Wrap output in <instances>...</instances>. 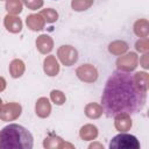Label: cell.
<instances>
[{
	"mask_svg": "<svg viewBox=\"0 0 149 149\" xmlns=\"http://www.w3.org/2000/svg\"><path fill=\"white\" fill-rule=\"evenodd\" d=\"M147 88L140 85L134 74L116 70L107 79L101 95V107L107 118L118 114L139 113L146 105Z\"/></svg>",
	"mask_w": 149,
	"mask_h": 149,
	"instance_id": "cell-1",
	"label": "cell"
},
{
	"mask_svg": "<svg viewBox=\"0 0 149 149\" xmlns=\"http://www.w3.org/2000/svg\"><path fill=\"white\" fill-rule=\"evenodd\" d=\"M34 139L23 126L10 123L0 132V148L2 149H31Z\"/></svg>",
	"mask_w": 149,
	"mask_h": 149,
	"instance_id": "cell-2",
	"label": "cell"
},
{
	"mask_svg": "<svg viewBox=\"0 0 149 149\" xmlns=\"http://www.w3.org/2000/svg\"><path fill=\"white\" fill-rule=\"evenodd\" d=\"M109 148L111 149H140V142L134 135L121 133L111 140Z\"/></svg>",
	"mask_w": 149,
	"mask_h": 149,
	"instance_id": "cell-3",
	"label": "cell"
},
{
	"mask_svg": "<svg viewBox=\"0 0 149 149\" xmlns=\"http://www.w3.org/2000/svg\"><path fill=\"white\" fill-rule=\"evenodd\" d=\"M57 55H58L59 61H61L64 65H66V66L73 65V64L77 62V59H78V52H77V50H76L73 47H71V45H62V47L58 49Z\"/></svg>",
	"mask_w": 149,
	"mask_h": 149,
	"instance_id": "cell-4",
	"label": "cell"
},
{
	"mask_svg": "<svg viewBox=\"0 0 149 149\" xmlns=\"http://www.w3.org/2000/svg\"><path fill=\"white\" fill-rule=\"evenodd\" d=\"M21 105L17 102H9L1 107L0 109V119L2 121H12L20 116L21 114Z\"/></svg>",
	"mask_w": 149,
	"mask_h": 149,
	"instance_id": "cell-5",
	"label": "cell"
},
{
	"mask_svg": "<svg viewBox=\"0 0 149 149\" xmlns=\"http://www.w3.org/2000/svg\"><path fill=\"white\" fill-rule=\"evenodd\" d=\"M76 74L77 77L85 81V83H93L97 80L98 78V71L97 69L91 65V64H84V65H80L77 71H76Z\"/></svg>",
	"mask_w": 149,
	"mask_h": 149,
	"instance_id": "cell-6",
	"label": "cell"
},
{
	"mask_svg": "<svg viewBox=\"0 0 149 149\" xmlns=\"http://www.w3.org/2000/svg\"><path fill=\"white\" fill-rule=\"evenodd\" d=\"M137 63H139L137 56L134 52H130V54H127L125 56L119 57L116 61V66H118V70L129 72L137 66Z\"/></svg>",
	"mask_w": 149,
	"mask_h": 149,
	"instance_id": "cell-7",
	"label": "cell"
},
{
	"mask_svg": "<svg viewBox=\"0 0 149 149\" xmlns=\"http://www.w3.org/2000/svg\"><path fill=\"white\" fill-rule=\"evenodd\" d=\"M3 24L6 27V29L10 33H20L21 29H22V21L20 20V17L13 15V14H7L5 16V20H3Z\"/></svg>",
	"mask_w": 149,
	"mask_h": 149,
	"instance_id": "cell-8",
	"label": "cell"
},
{
	"mask_svg": "<svg viewBox=\"0 0 149 149\" xmlns=\"http://www.w3.org/2000/svg\"><path fill=\"white\" fill-rule=\"evenodd\" d=\"M36 47L41 54H48L52 50L54 41L49 35H41L36 40Z\"/></svg>",
	"mask_w": 149,
	"mask_h": 149,
	"instance_id": "cell-9",
	"label": "cell"
},
{
	"mask_svg": "<svg viewBox=\"0 0 149 149\" xmlns=\"http://www.w3.org/2000/svg\"><path fill=\"white\" fill-rule=\"evenodd\" d=\"M26 23L31 30H41L44 28L45 21L41 14H30L27 16Z\"/></svg>",
	"mask_w": 149,
	"mask_h": 149,
	"instance_id": "cell-10",
	"label": "cell"
},
{
	"mask_svg": "<svg viewBox=\"0 0 149 149\" xmlns=\"http://www.w3.org/2000/svg\"><path fill=\"white\" fill-rule=\"evenodd\" d=\"M35 111H36V114L40 118H47V116H49V114L51 112V105H50L49 100L47 98H44V97L40 98L36 101Z\"/></svg>",
	"mask_w": 149,
	"mask_h": 149,
	"instance_id": "cell-11",
	"label": "cell"
},
{
	"mask_svg": "<svg viewBox=\"0 0 149 149\" xmlns=\"http://www.w3.org/2000/svg\"><path fill=\"white\" fill-rule=\"evenodd\" d=\"M115 118V128L120 132H127L132 127V120L129 118V114L122 113L114 116Z\"/></svg>",
	"mask_w": 149,
	"mask_h": 149,
	"instance_id": "cell-12",
	"label": "cell"
},
{
	"mask_svg": "<svg viewBox=\"0 0 149 149\" xmlns=\"http://www.w3.org/2000/svg\"><path fill=\"white\" fill-rule=\"evenodd\" d=\"M44 72L51 77L56 76L59 72V65L55 56H47V58L44 59Z\"/></svg>",
	"mask_w": 149,
	"mask_h": 149,
	"instance_id": "cell-13",
	"label": "cell"
},
{
	"mask_svg": "<svg viewBox=\"0 0 149 149\" xmlns=\"http://www.w3.org/2000/svg\"><path fill=\"white\" fill-rule=\"evenodd\" d=\"M24 72V64L21 59H14L9 64V73L13 78H19Z\"/></svg>",
	"mask_w": 149,
	"mask_h": 149,
	"instance_id": "cell-14",
	"label": "cell"
},
{
	"mask_svg": "<svg viewBox=\"0 0 149 149\" xmlns=\"http://www.w3.org/2000/svg\"><path fill=\"white\" fill-rule=\"evenodd\" d=\"M79 135L83 140L91 141L98 136V129H97V127H94L92 125H85L84 127H81Z\"/></svg>",
	"mask_w": 149,
	"mask_h": 149,
	"instance_id": "cell-15",
	"label": "cell"
},
{
	"mask_svg": "<svg viewBox=\"0 0 149 149\" xmlns=\"http://www.w3.org/2000/svg\"><path fill=\"white\" fill-rule=\"evenodd\" d=\"M43 144H44L45 148H62V147H65V146L72 148L71 144H66V143H64V142L62 141L61 137L55 136V135H50V136L45 137Z\"/></svg>",
	"mask_w": 149,
	"mask_h": 149,
	"instance_id": "cell-16",
	"label": "cell"
},
{
	"mask_svg": "<svg viewBox=\"0 0 149 149\" xmlns=\"http://www.w3.org/2000/svg\"><path fill=\"white\" fill-rule=\"evenodd\" d=\"M85 114L91 119H97L102 114V107L95 102H91L85 107Z\"/></svg>",
	"mask_w": 149,
	"mask_h": 149,
	"instance_id": "cell-17",
	"label": "cell"
},
{
	"mask_svg": "<svg viewBox=\"0 0 149 149\" xmlns=\"http://www.w3.org/2000/svg\"><path fill=\"white\" fill-rule=\"evenodd\" d=\"M134 31L140 37H147L148 36V22L146 20H139L134 24Z\"/></svg>",
	"mask_w": 149,
	"mask_h": 149,
	"instance_id": "cell-18",
	"label": "cell"
},
{
	"mask_svg": "<svg viewBox=\"0 0 149 149\" xmlns=\"http://www.w3.org/2000/svg\"><path fill=\"white\" fill-rule=\"evenodd\" d=\"M6 10L9 14H19L22 12V3L20 0H7L6 1Z\"/></svg>",
	"mask_w": 149,
	"mask_h": 149,
	"instance_id": "cell-19",
	"label": "cell"
},
{
	"mask_svg": "<svg viewBox=\"0 0 149 149\" xmlns=\"http://www.w3.org/2000/svg\"><path fill=\"white\" fill-rule=\"evenodd\" d=\"M108 49H109V52H112L114 55H121V54H123L128 49V45H127V43H125L122 41L121 42L116 41V42L111 43Z\"/></svg>",
	"mask_w": 149,
	"mask_h": 149,
	"instance_id": "cell-20",
	"label": "cell"
},
{
	"mask_svg": "<svg viewBox=\"0 0 149 149\" xmlns=\"http://www.w3.org/2000/svg\"><path fill=\"white\" fill-rule=\"evenodd\" d=\"M93 3V0H72L71 6L74 10L80 12V10H86L90 8Z\"/></svg>",
	"mask_w": 149,
	"mask_h": 149,
	"instance_id": "cell-21",
	"label": "cell"
},
{
	"mask_svg": "<svg viewBox=\"0 0 149 149\" xmlns=\"http://www.w3.org/2000/svg\"><path fill=\"white\" fill-rule=\"evenodd\" d=\"M40 14L43 16L44 21H47V22H49V23L55 22V21L58 19V13H57L55 9H52V8L42 9V12H41Z\"/></svg>",
	"mask_w": 149,
	"mask_h": 149,
	"instance_id": "cell-22",
	"label": "cell"
},
{
	"mask_svg": "<svg viewBox=\"0 0 149 149\" xmlns=\"http://www.w3.org/2000/svg\"><path fill=\"white\" fill-rule=\"evenodd\" d=\"M50 98H51L52 102H55L56 105H63V104L65 102V95L63 94L62 91H58V90L51 91Z\"/></svg>",
	"mask_w": 149,
	"mask_h": 149,
	"instance_id": "cell-23",
	"label": "cell"
},
{
	"mask_svg": "<svg viewBox=\"0 0 149 149\" xmlns=\"http://www.w3.org/2000/svg\"><path fill=\"white\" fill-rule=\"evenodd\" d=\"M23 3L29 8V9H38L43 6V0H22Z\"/></svg>",
	"mask_w": 149,
	"mask_h": 149,
	"instance_id": "cell-24",
	"label": "cell"
},
{
	"mask_svg": "<svg viewBox=\"0 0 149 149\" xmlns=\"http://www.w3.org/2000/svg\"><path fill=\"white\" fill-rule=\"evenodd\" d=\"M136 50L141 52H147L148 51V40L147 37H143L142 40L136 42Z\"/></svg>",
	"mask_w": 149,
	"mask_h": 149,
	"instance_id": "cell-25",
	"label": "cell"
},
{
	"mask_svg": "<svg viewBox=\"0 0 149 149\" xmlns=\"http://www.w3.org/2000/svg\"><path fill=\"white\" fill-rule=\"evenodd\" d=\"M5 88H6V80L2 77H0V92L3 91Z\"/></svg>",
	"mask_w": 149,
	"mask_h": 149,
	"instance_id": "cell-26",
	"label": "cell"
},
{
	"mask_svg": "<svg viewBox=\"0 0 149 149\" xmlns=\"http://www.w3.org/2000/svg\"><path fill=\"white\" fill-rule=\"evenodd\" d=\"M147 56H148L147 54L143 55V65H142L143 68H148V64H147V61H146V59H147Z\"/></svg>",
	"mask_w": 149,
	"mask_h": 149,
	"instance_id": "cell-27",
	"label": "cell"
},
{
	"mask_svg": "<svg viewBox=\"0 0 149 149\" xmlns=\"http://www.w3.org/2000/svg\"><path fill=\"white\" fill-rule=\"evenodd\" d=\"M1 107H2V100L0 99V109H1Z\"/></svg>",
	"mask_w": 149,
	"mask_h": 149,
	"instance_id": "cell-28",
	"label": "cell"
}]
</instances>
